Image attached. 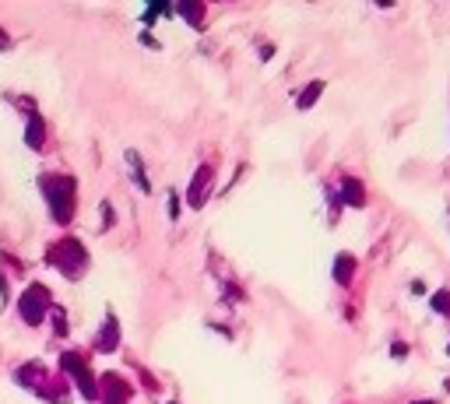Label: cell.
<instances>
[{"mask_svg": "<svg viewBox=\"0 0 450 404\" xmlns=\"http://www.w3.org/2000/svg\"><path fill=\"white\" fill-rule=\"evenodd\" d=\"M39 190H43V197H46V207H49L53 218H56L60 225H71L78 183H74L71 176H53V172H46V176H39Z\"/></svg>", "mask_w": 450, "mask_h": 404, "instance_id": "obj_1", "label": "cell"}, {"mask_svg": "<svg viewBox=\"0 0 450 404\" xmlns=\"http://www.w3.org/2000/svg\"><path fill=\"white\" fill-rule=\"evenodd\" d=\"M46 264L56 267L64 278H71V282H74V278H81L85 267H88V254H85V246H81L74 236H67V239H60V243L49 246Z\"/></svg>", "mask_w": 450, "mask_h": 404, "instance_id": "obj_2", "label": "cell"}, {"mask_svg": "<svg viewBox=\"0 0 450 404\" xmlns=\"http://www.w3.org/2000/svg\"><path fill=\"white\" fill-rule=\"evenodd\" d=\"M49 309H53V299H49V289L32 282L21 295H18V317L28 324V327H39L46 317H49Z\"/></svg>", "mask_w": 450, "mask_h": 404, "instance_id": "obj_3", "label": "cell"}, {"mask_svg": "<svg viewBox=\"0 0 450 404\" xmlns=\"http://www.w3.org/2000/svg\"><path fill=\"white\" fill-rule=\"evenodd\" d=\"M60 369H64L67 377L78 383V390H81L88 401H99V383H95V377H92V369H88L85 355H78V352H64V355H60Z\"/></svg>", "mask_w": 450, "mask_h": 404, "instance_id": "obj_4", "label": "cell"}, {"mask_svg": "<svg viewBox=\"0 0 450 404\" xmlns=\"http://www.w3.org/2000/svg\"><path fill=\"white\" fill-rule=\"evenodd\" d=\"M212 183H215V166H197V172L190 179V190H187V204L190 207H204L207 194H212Z\"/></svg>", "mask_w": 450, "mask_h": 404, "instance_id": "obj_5", "label": "cell"}, {"mask_svg": "<svg viewBox=\"0 0 450 404\" xmlns=\"http://www.w3.org/2000/svg\"><path fill=\"white\" fill-rule=\"evenodd\" d=\"M338 197H341V204H348V207H366V186H363V179L341 176V183H338Z\"/></svg>", "mask_w": 450, "mask_h": 404, "instance_id": "obj_6", "label": "cell"}, {"mask_svg": "<svg viewBox=\"0 0 450 404\" xmlns=\"http://www.w3.org/2000/svg\"><path fill=\"white\" fill-rule=\"evenodd\" d=\"M99 394L106 397V404H127L134 390H131L124 380H120L116 372H106V377H102V387H99Z\"/></svg>", "mask_w": 450, "mask_h": 404, "instance_id": "obj_7", "label": "cell"}, {"mask_svg": "<svg viewBox=\"0 0 450 404\" xmlns=\"http://www.w3.org/2000/svg\"><path fill=\"white\" fill-rule=\"evenodd\" d=\"M116 348H120V324H116L113 313H106V324H102V330L95 334V352H99V355H109V352H116Z\"/></svg>", "mask_w": 450, "mask_h": 404, "instance_id": "obj_8", "label": "cell"}, {"mask_svg": "<svg viewBox=\"0 0 450 404\" xmlns=\"http://www.w3.org/2000/svg\"><path fill=\"white\" fill-rule=\"evenodd\" d=\"M124 162H127V172H131V179H134L137 190H141V194H152V179H148V172H144L141 155H137L134 148H127V151H124Z\"/></svg>", "mask_w": 450, "mask_h": 404, "instance_id": "obj_9", "label": "cell"}, {"mask_svg": "<svg viewBox=\"0 0 450 404\" xmlns=\"http://www.w3.org/2000/svg\"><path fill=\"white\" fill-rule=\"evenodd\" d=\"M43 380H46V366L43 362H25L21 369H14V383H21V387L43 390Z\"/></svg>", "mask_w": 450, "mask_h": 404, "instance_id": "obj_10", "label": "cell"}, {"mask_svg": "<svg viewBox=\"0 0 450 404\" xmlns=\"http://www.w3.org/2000/svg\"><path fill=\"white\" fill-rule=\"evenodd\" d=\"M25 144L32 148V151H43V144H46V123H43V116H39V113H36V116H28Z\"/></svg>", "mask_w": 450, "mask_h": 404, "instance_id": "obj_11", "label": "cell"}, {"mask_svg": "<svg viewBox=\"0 0 450 404\" xmlns=\"http://www.w3.org/2000/svg\"><path fill=\"white\" fill-rule=\"evenodd\" d=\"M331 274H335L338 285H352V278H355V257H352V254H338Z\"/></svg>", "mask_w": 450, "mask_h": 404, "instance_id": "obj_12", "label": "cell"}, {"mask_svg": "<svg viewBox=\"0 0 450 404\" xmlns=\"http://www.w3.org/2000/svg\"><path fill=\"white\" fill-rule=\"evenodd\" d=\"M320 96H324V81H310V85L295 96V109H299V113H306L310 106H317Z\"/></svg>", "mask_w": 450, "mask_h": 404, "instance_id": "obj_13", "label": "cell"}, {"mask_svg": "<svg viewBox=\"0 0 450 404\" xmlns=\"http://www.w3.org/2000/svg\"><path fill=\"white\" fill-rule=\"evenodd\" d=\"M176 14L183 18L190 28H197L204 21V4H197V0H183V4H176Z\"/></svg>", "mask_w": 450, "mask_h": 404, "instance_id": "obj_14", "label": "cell"}, {"mask_svg": "<svg viewBox=\"0 0 450 404\" xmlns=\"http://www.w3.org/2000/svg\"><path fill=\"white\" fill-rule=\"evenodd\" d=\"M429 306H433V313H440V317H450V289H440V292H433Z\"/></svg>", "mask_w": 450, "mask_h": 404, "instance_id": "obj_15", "label": "cell"}, {"mask_svg": "<svg viewBox=\"0 0 450 404\" xmlns=\"http://www.w3.org/2000/svg\"><path fill=\"white\" fill-rule=\"evenodd\" d=\"M49 317H53V330H56V337H67V313H64V306H53V309H49Z\"/></svg>", "mask_w": 450, "mask_h": 404, "instance_id": "obj_16", "label": "cell"}, {"mask_svg": "<svg viewBox=\"0 0 450 404\" xmlns=\"http://www.w3.org/2000/svg\"><path fill=\"white\" fill-rule=\"evenodd\" d=\"M113 225H116V214H113V204H109V201H102V225H99V229L106 232V229H113Z\"/></svg>", "mask_w": 450, "mask_h": 404, "instance_id": "obj_17", "label": "cell"}, {"mask_svg": "<svg viewBox=\"0 0 450 404\" xmlns=\"http://www.w3.org/2000/svg\"><path fill=\"white\" fill-rule=\"evenodd\" d=\"M169 218H172V222L179 218V194H176V190H169Z\"/></svg>", "mask_w": 450, "mask_h": 404, "instance_id": "obj_18", "label": "cell"}, {"mask_svg": "<svg viewBox=\"0 0 450 404\" xmlns=\"http://www.w3.org/2000/svg\"><path fill=\"white\" fill-rule=\"evenodd\" d=\"M391 355L405 359V355H408V345H405V341H394V345H391Z\"/></svg>", "mask_w": 450, "mask_h": 404, "instance_id": "obj_19", "label": "cell"}, {"mask_svg": "<svg viewBox=\"0 0 450 404\" xmlns=\"http://www.w3.org/2000/svg\"><path fill=\"white\" fill-rule=\"evenodd\" d=\"M11 46H14V43H11V36L4 32V28H0V53H8Z\"/></svg>", "mask_w": 450, "mask_h": 404, "instance_id": "obj_20", "label": "cell"}, {"mask_svg": "<svg viewBox=\"0 0 450 404\" xmlns=\"http://www.w3.org/2000/svg\"><path fill=\"white\" fill-rule=\"evenodd\" d=\"M141 43H144L148 49H159V39H155V36H148V32H141Z\"/></svg>", "mask_w": 450, "mask_h": 404, "instance_id": "obj_21", "label": "cell"}, {"mask_svg": "<svg viewBox=\"0 0 450 404\" xmlns=\"http://www.w3.org/2000/svg\"><path fill=\"white\" fill-rule=\"evenodd\" d=\"M275 56V46H260V60H271Z\"/></svg>", "mask_w": 450, "mask_h": 404, "instance_id": "obj_22", "label": "cell"}, {"mask_svg": "<svg viewBox=\"0 0 450 404\" xmlns=\"http://www.w3.org/2000/svg\"><path fill=\"white\" fill-rule=\"evenodd\" d=\"M0 302H8V282L0 278Z\"/></svg>", "mask_w": 450, "mask_h": 404, "instance_id": "obj_23", "label": "cell"}, {"mask_svg": "<svg viewBox=\"0 0 450 404\" xmlns=\"http://www.w3.org/2000/svg\"><path fill=\"white\" fill-rule=\"evenodd\" d=\"M412 404H436V401H412Z\"/></svg>", "mask_w": 450, "mask_h": 404, "instance_id": "obj_24", "label": "cell"}, {"mask_svg": "<svg viewBox=\"0 0 450 404\" xmlns=\"http://www.w3.org/2000/svg\"><path fill=\"white\" fill-rule=\"evenodd\" d=\"M447 355H450V345H447Z\"/></svg>", "mask_w": 450, "mask_h": 404, "instance_id": "obj_25", "label": "cell"}, {"mask_svg": "<svg viewBox=\"0 0 450 404\" xmlns=\"http://www.w3.org/2000/svg\"><path fill=\"white\" fill-rule=\"evenodd\" d=\"M169 404H176V401H169Z\"/></svg>", "mask_w": 450, "mask_h": 404, "instance_id": "obj_26", "label": "cell"}]
</instances>
